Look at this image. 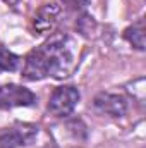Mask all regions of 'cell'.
<instances>
[{
    "label": "cell",
    "mask_w": 146,
    "mask_h": 148,
    "mask_svg": "<svg viewBox=\"0 0 146 148\" xmlns=\"http://www.w3.org/2000/svg\"><path fill=\"white\" fill-rule=\"evenodd\" d=\"M79 48L74 38L57 33L41 47L29 52L24 62L23 77L28 81H40L46 76L65 79L77 69Z\"/></svg>",
    "instance_id": "obj_1"
},
{
    "label": "cell",
    "mask_w": 146,
    "mask_h": 148,
    "mask_svg": "<svg viewBox=\"0 0 146 148\" xmlns=\"http://www.w3.org/2000/svg\"><path fill=\"white\" fill-rule=\"evenodd\" d=\"M38 136V127L33 124H14L0 131V148H17L31 145Z\"/></svg>",
    "instance_id": "obj_2"
},
{
    "label": "cell",
    "mask_w": 146,
    "mask_h": 148,
    "mask_svg": "<svg viewBox=\"0 0 146 148\" xmlns=\"http://www.w3.org/2000/svg\"><path fill=\"white\" fill-rule=\"evenodd\" d=\"M79 102V91L74 86H60L57 88L48 102V110L55 117H65L76 109Z\"/></svg>",
    "instance_id": "obj_3"
},
{
    "label": "cell",
    "mask_w": 146,
    "mask_h": 148,
    "mask_svg": "<svg viewBox=\"0 0 146 148\" xmlns=\"http://www.w3.org/2000/svg\"><path fill=\"white\" fill-rule=\"evenodd\" d=\"M36 102V97L31 90L19 84H3L0 86V109L14 107H29Z\"/></svg>",
    "instance_id": "obj_4"
},
{
    "label": "cell",
    "mask_w": 146,
    "mask_h": 148,
    "mask_svg": "<svg viewBox=\"0 0 146 148\" xmlns=\"http://www.w3.org/2000/svg\"><path fill=\"white\" fill-rule=\"evenodd\" d=\"M95 109L100 114L112 115V117H122L127 110V102L122 95L115 93H100L95 98Z\"/></svg>",
    "instance_id": "obj_5"
},
{
    "label": "cell",
    "mask_w": 146,
    "mask_h": 148,
    "mask_svg": "<svg viewBox=\"0 0 146 148\" xmlns=\"http://www.w3.org/2000/svg\"><path fill=\"white\" fill-rule=\"evenodd\" d=\"M60 17V7L57 3H45L35 16V29L41 35L52 33L59 23Z\"/></svg>",
    "instance_id": "obj_6"
},
{
    "label": "cell",
    "mask_w": 146,
    "mask_h": 148,
    "mask_svg": "<svg viewBox=\"0 0 146 148\" xmlns=\"http://www.w3.org/2000/svg\"><path fill=\"white\" fill-rule=\"evenodd\" d=\"M124 38L138 50H145L146 47V36H145V23L143 19L136 21L132 26H129L124 31Z\"/></svg>",
    "instance_id": "obj_7"
},
{
    "label": "cell",
    "mask_w": 146,
    "mask_h": 148,
    "mask_svg": "<svg viewBox=\"0 0 146 148\" xmlns=\"http://www.w3.org/2000/svg\"><path fill=\"white\" fill-rule=\"evenodd\" d=\"M19 64V57L12 52L0 48V71H14Z\"/></svg>",
    "instance_id": "obj_8"
},
{
    "label": "cell",
    "mask_w": 146,
    "mask_h": 148,
    "mask_svg": "<svg viewBox=\"0 0 146 148\" xmlns=\"http://www.w3.org/2000/svg\"><path fill=\"white\" fill-rule=\"evenodd\" d=\"M62 2H64V5H67L69 9L77 10V9H83L89 0H62Z\"/></svg>",
    "instance_id": "obj_9"
},
{
    "label": "cell",
    "mask_w": 146,
    "mask_h": 148,
    "mask_svg": "<svg viewBox=\"0 0 146 148\" xmlns=\"http://www.w3.org/2000/svg\"><path fill=\"white\" fill-rule=\"evenodd\" d=\"M46 148H50V147H46Z\"/></svg>",
    "instance_id": "obj_10"
}]
</instances>
